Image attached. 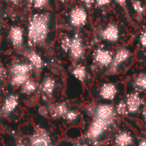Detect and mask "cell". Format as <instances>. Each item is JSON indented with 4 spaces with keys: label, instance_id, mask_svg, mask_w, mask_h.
<instances>
[{
    "label": "cell",
    "instance_id": "31",
    "mask_svg": "<svg viewBox=\"0 0 146 146\" xmlns=\"http://www.w3.org/2000/svg\"><path fill=\"white\" fill-rule=\"evenodd\" d=\"M114 1L123 9L126 11V1L127 0H114Z\"/></svg>",
    "mask_w": 146,
    "mask_h": 146
},
{
    "label": "cell",
    "instance_id": "10",
    "mask_svg": "<svg viewBox=\"0 0 146 146\" xmlns=\"http://www.w3.org/2000/svg\"><path fill=\"white\" fill-rule=\"evenodd\" d=\"M30 146H52L49 134L44 129H38L30 138Z\"/></svg>",
    "mask_w": 146,
    "mask_h": 146
},
{
    "label": "cell",
    "instance_id": "18",
    "mask_svg": "<svg viewBox=\"0 0 146 146\" xmlns=\"http://www.w3.org/2000/svg\"><path fill=\"white\" fill-rule=\"evenodd\" d=\"M69 109L70 108L64 102H58V103H55V104L52 105L49 108L48 113L52 118H55V119L63 118L64 119V117L65 116V114L67 113Z\"/></svg>",
    "mask_w": 146,
    "mask_h": 146
},
{
    "label": "cell",
    "instance_id": "26",
    "mask_svg": "<svg viewBox=\"0 0 146 146\" xmlns=\"http://www.w3.org/2000/svg\"><path fill=\"white\" fill-rule=\"evenodd\" d=\"M49 2V0H32V5L35 9L41 10L44 9Z\"/></svg>",
    "mask_w": 146,
    "mask_h": 146
},
{
    "label": "cell",
    "instance_id": "12",
    "mask_svg": "<svg viewBox=\"0 0 146 146\" xmlns=\"http://www.w3.org/2000/svg\"><path fill=\"white\" fill-rule=\"evenodd\" d=\"M101 37L103 40L115 43L119 40V29L115 23L108 24L101 32Z\"/></svg>",
    "mask_w": 146,
    "mask_h": 146
},
{
    "label": "cell",
    "instance_id": "25",
    "mask_svg": "<svg viewBox=\"0 0 146 146\" xmlns=\"http://www.w3.org/2000/svg\"><path fill=\"white\" fill-rule=\"evenodd\" d=\"M114 109H115L116 114H119L121 116H125V115L128 114V110H127V107L125 105V101L119 102L118 104L116 105V107L114 108Z\"/></svg>",
    "mask_w": 146,
    "mask_h": 146
},
{
    "label": "cell",
    "instance_id": "14",
    "mask_svg": "<svg viewBox=\"0 0 146 146\" xmlns=\"http://www.w3.org/2000/svg\"><path fill=\"white\" fill-rule=\"evenodd\" d=\"M33 70L28 62H17L11 65L10 73L11 76H29Z\"/></svg>",
    "mask_w": 146,
    "mask_h": 146
},
{
    "label": "cell",
    "instance_id": "24",
    "mask_svg": "<svg viewBox=\"0 0 146 146\" xmlns=\"http://www.w3.org/2000/svg\"><path fill=\"white\" fill-rule=\"evenodd\" d=\"M64 119L68 122V123H74L79 119V113L77 110L74 109H69Z\"/></svg>",
    "mask_w": 146,
    "mask_h": 146
},
{
    "label": "cell",
    "instance_id": "3",
    "mask_svg": "<svg viewBox=\"0 0 146 146\" xmlns=\"http://www.w3.org/2000/svg\"><path fill=\"white\" fill-rule=\"evenodd\" d=\"M88 20L86 10L82 6H76L71 9L69 14V22L74 28H81L84 26Z\"/></svg>",
    "mask_w": 146,
    "mask_h": 146
},
{
    "label": "cell",
    "instance_id": "37",
    "mask_svg": "<svg viewBox=\"0 0 146 146\" xmlns=\"http://www.w3.org/2000/svg\"><path fill=\"white\" fill-rule=\"evenodd\" d=\"M27 2H28V4H29V5H32V0H27Z\"/></svg>",
    "mask_w": 146,
    "mask_h": 146
},
{
    "label": "cell",
    "instance_id": "9",
    "mask_svg": "<svg viewBox=\"0 0 146 146\" xmlns=\"http://www.w3.org/2000/svg\"><path fill=\"white\" fill-rule=\"evenodd\" d=\"M25 35L23 28L19 26H12L9 31V40L14 48L19 49L23 47Z\"/></svg>",
    "mask_w": 146,
    "mask_h": 146
},
{
    "label": "cell",
    "instance_id": "34",
    "mask_svg": "<svg viewBox=\"0 0 146 146\" xmlns=\"http://www.w3.org/2000/svg\"><path fill=\"white\" fill-rule=\"evenodd\" d=\"M6 1H8V2H10V3H11V4H13V5H19L20 4V2H21V0H6Z\"/></svg>",
    "mask_w": 146,
    "mask_h": 146
},
{
    "label": "cell",
    "instance_id": "20",
    "mask_svg": "<svg viewBox=\"0 0 146 146\" xmlns=\"http://www.w3.org/2000/svg\"><path fill=\"white\" fill-rule=\"evenodd\" d=\"M132 86L137 91H146V72H140L135 77Z\"/></svg>",
    "mask_w": 146,
    "mask_h": 146
},
{
    "label": "cell",
    "instance_id": "27",
    "mask_svg": "<svg viewBox=\"0 0 146 146\" xmlns=\"http://www.w3.org/2000/svg\"><path fill=\"white\" fill-rule=\"evenodd\" d=\"M70 38L67 35L64 36L60 41V46L62 50H64L65 52H68L70 49Z\"/></svg>",
    "mask_w": 146,
    "mask_h": 146
},
{
    "label": "cell",
    "instance_id": "13",
    "mask_svg": "<svg viewBox=\"0 0 146 146\" xmlns=\"http://www.w3.org/2000/svg\"><path fill=\"white\" fill-rule=\"evenodd\" d=\"M19 105V96L17 94H11L7 96L1 107V113L4 116H8L11 114Z\"/></svg>",
    "mask_w": 146,
    "mask_h": 146
},
{
    "label": "cell",
    "instance_id": "2",
    "mask_svg": "<svg viewBox=\"0 0 146 146\" xmlns=\"http://www.w3.org/2000/svg\"><path fill=\"white\" fill-rule=\"evenodd\" d=\"M112 124L113 122L111 121L94 118L88 127L86 137L91 141H96L106 132Z\"/></svg>",
    "mask_w": 146,
    "mask_h": 146
},
{
    "label": "cell",
    "instance_id": "36",
    "mask_svg": "<svg viewBox=\"0 0 146 146\" xmlns=\"http://www.w3.org/2000/svg\"><path fill=\"white\" fill-rule=\"evenodd\" d=\"M56 1H58L59 3H62V4H64V3H67L69 0H56Z\"/></svg>",
    "mask_w": 146,
    "mask_h": 146
},
{
    "label": "cell",
    "instance_id": "5",
    "mask_svg": "<svg viewBox=\"0 0 146 146\" xmlns=\"http://www.w3.org/2000/svg\"><path fill=\"white\" fill-rule=\"evenodd\" d=\"M116 116L114 107L111 104L102 103L99 104L94 111V118L113 122Z\"/></svg>",
    "mask_w": 146,
    "mask_h": 146
},
{
    "label": "cell",
    "instance_id": "15",
    "mask_svg": "<svg viewBox=\"0 0 146 146\" xmlns=\"http://www.w3.org/2000/svg\"><path fill=\"white\" fill-rule=\"evenodd\" d=\"M56 85L57 84H56L55 78L51 76H46L41 81L40 85V90L45 96L51 97L55 91Z\"/></svg>",
    "mask_w": 146,
    "mask_h": 146
},
{
    "label": "cell",
    "instance_id": "32",
    "mask_svg": "<svg viewBox=\"0 0 146 146\" xmlns=\"http://www.w3.org/2000/svg\"><path fill=\"white\" fill-rule=\"evenodd\" d=\"M82 1L84 3V5H85L88 8H90V7L95 4V0H82Z\"/></svg>",
    "mask_w": 146,
    "mask_h": 146
},
{
    "label": "cell",
    "instance_id": "22",
    "mask_svg": "<svg viewBox=\"0 0 146 146\" xmlns=\"http://www.w3.org/2000/svg\"><path fill=\"white\" fill-rule=\"evenodd\" d=\"M29 78V76H11V85L13 88H21Z\"/></svg>",
    "mask_w": 146,
    "mask_h": 146
},
{
    "label": "cell",
    "instance_id": "7",
    "mask_svg": "<svg viewBox=\"0 0 146 146\" xmlns=\"http://www.w3.org/2000/svg\"><path fill=\"white\" fill-rule=\"evenodd\" d=\"M124 101L127 107L128 113L131 114L137 113L143 105V100L137 92H131L127 94Z\"/></svg>",
    "mask_w": 146,
    "mask_h": 146
},
{
    "label": "cell",
    "instance_id": "8",
    "mask_svg": "<svg viewBox=\"0 0 146 146\" xmlns=\"http://www.w3.org/2000/svg\"><path fill=\"white\" fill-rule=\"evenodd\" d=\"M130 58H131V52L127 48L122 47L118 49L113 56V60L111 65L109 66L110 70L114 72L120 65L127 62Z\"/></svg>",
    "mask_w": 146,
    "mask_h": 146
},
{
    "label": "cell",
    "instance_id": "35",
    "mask_svg": "<svg viewBox=\"0 0 146 146\" xmlns=\"http://www.w3.org/2000/svg\"><path fill=\"white\" fill-rule=\"evenodd\" d=\"M137 146H146V138L142 139V140L138 143V144H137Z\"/></svg>",
    "mask_w": 146,
    "mask_h": 146
},
{
    "label": "cell",
    "instance_id": "33",
    "mask_svg": "<svg viewBox=\"0 0 146 146\" xmlns=\"http://www.w3.org/2000/svg\"><path fill=\"white\" fill-rule=\"evenodd\" d=\"M142 116H143V119H144V121H146V105L143 106V108L142 109Z\"/></svg>",
    "mask_w": 146,
    "mask_h": 146
},
{
    "label": "cell",
    "instance_id": "17",
    "mask_svg": "<svg viewBox=\"0 0 146 146\" xmlns=\"http://www.w3.org/2000/svg\"><path fill=\"white\" fill-rule=\"evenodd\" d=\"M25 57L28 60V63L33 67V69H36L38 70H41L44 66V61L41 56L34 50H29L25 52Z\"/></svg>",
    "mask_w": 146,
    "mask_h": 146
},
{
    "label": "cell",
    "instance_id": "19",
    "mask_svg": "<svg viewBox=\"0 0 146 146\" xmlns=\"http://www.w3.org/2000/svg\"><path fill=\"white\" fill-rule=\"evenodd\" d=\"M71 74L78 81L85 82L88 78V70H87V68L84 64H78L72 68Z\"/></svg>",
    "mask_w": 146,
    "mask_h": 146
},
{
    "label": "cell",
    "instance_id": "1",
    "mask_svg": "<svg viewBox=\"0 0 146 146\" xmlns=\"http://www.w3.org/2000/svg\"><path fill=\"white\" fill-rule=\"evenodd\" d=\"M50 16L47 13L35 14L28 26V41L31 46H41L47 39L50 30Z\"/></svg>",
    "mask_w": 146,
    "mask_h": 146
},
{
    "label": "cell",
    "instance_id": "23",
    "mask_svg": "<svg viewBox=\"0 0 146 146\" xmlns=\"http://www.w3.org/2000/svg\"><path fill=\"white\" fill-rule=\"evenodd\" d=\"M131 6H132L133 11L137 14V16L143 17L145 14L146 9L144 5H143V3L139 1V0H131Z\"/></svg>",
    "mask_w": 146,
    "mask_h": 146
},
{
    "label": "cell",
    "instance_id": "4",
    "mask_svg": "<svg viewBox=\"0 0 146 146\" xmlns=\"http://www.w3.org/2000/svg\"><path fill=\"white\" fill-rule=\"evenodd\" d=\"M70 57L75 60H80L84 58L85 53L84 45L82 40V37L76 34L70 38V45L68 52Z\"/></svg>",
    "mask_w": 146,
    "mask_h": 146
},
{
    "label": "cell",
    "instance_id": "30",
    "mask_svg": "<svg viewBox=\"0 0 146 146\" xmlns=\"http://www.w3.org/2000/svg\"><path fill=\"white\" fill-rule=\"evenodd\" d=\"M7 73H8V71H7L6 68L3 64H0V80L5 79L7 78Z\"/></svg>",
    "mask_w": 146,
    "mask_h": 146
},
{
    "label": "cell",
    "instance_id": "38",
    "mask_svg": "<svg viewBox=\"0 0 146 146\" xmlns=\"http://www.w3.org/2000/svg\"><path fill=\"white\" fill-rule=\"evenodd\" d=\"M1 31H2V29H1V27H0V36H1Z\"/></svg>",
    "mask_w": 146,
    "mask_h": 146
},
{
    "label": "cell",
    "instance_id": "6",
    "mask_svg": "<svg viewBox=\"0 0 146 146\" xmlns=\"http://www.w3.org/2000/svg\"><path fill=\"white\" fill-rule=\"evenodd\" d=\"M113 52L108 49L98 48L93 54L94 62L100 67H109L113 60Z\"/></svg>",
    "mask_w": 146,
    "mask_h": 146
},
{
    "label": "cell",
    "instance_id": "28",
    "mask_svg": "<svg viewBox=\"0 0 146 146\" xmlns=\"http://www.w3.org/2000/svg\"><path fill=\"white\" fill-rule=\"evenodd\" d=\"M111 0H95V5L96 8H102L109 5Z\"/></svg>",
    "mask_w": 146,
    "mask_h": 146
},
{
    "label": "cell",
    "instance_id": "16",
    "mask_svg": "<svg viewBox=\"0 0 146 146\" xmlns=\"http://www.w3.org/2000/svg\"><path fill=\"white\" fill-rule=\"evenodd\" d=\"M134 143L132 134L128 131H119L114 137L116 146H131Z\"/></svg>",
    "mask_w": 146,
    "mask_h": 146
},
{
    "label": "cell",
    "instance_id": "21",
    "mask_svg": "<svg viewBox=\"0 0 146 146\" xmlns=\"http://www.w3.org/2000/svg\"><path fill=\"white\" fill-rule=\"evenodd\" d=\"M37 88H38L37 83H36L35 80L29 78V80L21 87V91H22V93H23L24 95L29 96V95H31V94L35 93V92L36 91Z\"/></svg>",
    "mask_w": 146,
    "mask_h": 146
},
{
    "label": "cell",
    "instance_id": "11",
    "mask_svg": "<svg viewBox=\"0 0 146 146\" xmlns=\"http://www.w3.org/2000/svg\"><path fill=\"white\" fill-rule=\"evenodd\" d=\"M98 94H99V96L102 100L111 102L114 100L115 97L117 96L118 88L116 84H114L113 83H111V82L104 83L99 88Z\"/></svg>",
    "mask_w": 146,
    "mask_h": 146
},
{
    "label": "cell",
    "instance_id": "29",
    "mask_svg": "<svg viewBox=\"0 0 146 146\" xmlns=\"http://www.w3.org/2000/svg\"><path fill=\"white\" fill-rule=\"evenodd\" d=\"M138 40H139V44L141 45V46L143 48H146V31H143L140 34Z\"/></svg>",
    "mask_w": 146,
    "mask_h": 146
}]
</instances>
